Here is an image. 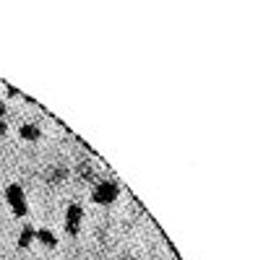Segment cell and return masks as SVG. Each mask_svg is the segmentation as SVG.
<instances>
[{"mask_svg": "<svg viewBox=\"0 0 258 260\" xmlns=\"http://www.w3.org/2000/svg\"><path fill=\"white\" fill-rule=\"evenodd\" d=\"M118 195H120L118 182L104 180V182H97V185H94V190H92V201L99 203V206H110V203L118 201Z\"/></svg>", "mask_w": 258, "mask_h": 260, "instance_id": "obj_1", "label": "cell"}, {"mask_svg": "<svg viewBox=\"0 0 258 260\" xmlns=\"http://www.w3.org/2000/svg\"><path fill=\"white\" fill-rule=\"evenodd\" d=\"M6 201H8V206H11V211H13V216H26V211H29V203H26V192H24V187L21 185H8L6 187Z\"/></svg>", "mask_w": 258, "mask_h": 260, "instance_id": "obj_2", "label": "cell"}, {"mask_svg": "<svg viewBox=\"0 0 258 260\" xmlns=\"http://www.w3.org/2000/svg\"><path fill=\"white\" fill-rule=\"evenodd\" d=\"M81 221H83V208L78 203H71L68 211H66V229H68V234H76L81 229Z\"/></svg>", "mask_w": 258, "mask_h": 260, "instance_id": "obj_3", "label": "cell"}, {"mask_svg": "<svg viewBox=\"0 0 258 260\" xmlns=\"http://www.w3.org/2000/svg\"><path fill=\"white\" fill-rule=\"evenodd\" d=\"M34 240H37V242H42L45 247H50V250H55V247H58V237H55L50 229H37V232H34Z\"/></svg>", "mask_w": 258, "mask_h": 260, "instance_id": "obj_4", "label": "cell"}, {"mask_svg": "<svg viewBox=\"0 0 258 260\" xmlns=\"http://www.w3.org/2000/svg\"><path fill=\"white\" fill-rule=\"evenodd\" d=\"M34 232H37V229H34V226H29V224H26L24 229H21V234H18V240H16L18 250H26V247H29V245L34 242Z\"/></svg>", "mask_w": 258, "mask_h": 260, "instance_id": "obj_5", "label": "cell"}, {"mask_svg": "<svg viewBox=\"0 0 258 260\" xmlns=\"http://www.w3.org/2000/svg\"><path fill=\"white\" fill-rule=\"evenodd\" d=\"M18 136L24 138V141H39V138H42V133H39V127H37V125H32V122H26V125H21V130H18Z\"/></svg>", "mask_w": 258, "mask_h": 260, "instance_id": "obj_6", "label": "cell"}, {"mask_svg": "<svg viewBox=\"0 0 258 260\" xmlns=\"http://www.w3.org/2000/svg\"><path fill=\"white\" fill-rule=\"evenodd\" d=\"M6 133H8V125H6L3 120H0V136H6Z\"/></svg>", "mask_w": 258, "mask_h": 260, "instance_id": "obj_7", "label": "cell"}, {"mask_svg": "<svg viewBox=\"0 0 258 260\" xmlns=\"http://www.w3.org/2000/svg\"><path fill=\"white\" fill-rule=\"evenodd\" d=\"M3 115H6V102L0 99V120H3Z\"/></svg>", "mask_w": 258, "mask_h": 260, "instance_id": "obj_8", "label": "cell"}]
</instances>
